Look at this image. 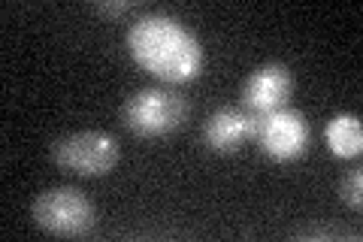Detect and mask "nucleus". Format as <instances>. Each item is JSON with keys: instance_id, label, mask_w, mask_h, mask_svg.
Returning a JSON list of instances; mask_svg holds the SVG:
<instances>
[{"instance_id": "6e6552de", "label": "nucleus", "mask_w": 363, "mask_h": 242, "mask_svg": "<svg viewBox=\"0 0 363 242\" xmlns=\"http://www.w3.org/2000/svg\"><path fill=\"white\" fill-rule=\"evenodd\" d=\"M324 140H327V148L342 158V160H351L363 152V128H360V119L354 112H339L327 121V131H324Z\"/></svg>"}, {"instance_id": "423d86ee", "label": "nucleus", "mask_w": 363, "mask_h": 242, "mask_svg": "<svg viewBox=\"0 0 363 242\" xmlns=\"http://www.w3.org/2000/svg\"><path fill=\"white\" fill-rule=\"evenodd\" d=\"M291 94H294V73L288 70V64L269 61L248 73V79L242 82L240 106L248 109L252 115H267V112L288 106Z\"/></svg>"}, {"instance_id": "9d476101", "label": "nucleus", "mask_w": 363, "mask_h": 242, "mask_svg": "<svg viewBox=\"0 0 363 242\" xmlns=\"http://www.w3.org/2000/svg\"><path fill=\"white\" fill-rule=\"evenodd\" d=\"M130 9H133L130 0H109V4H94V13L109 16V18H118L124 13H130Z\"/></svg>"}, {"instance_id": "39448f33", "label": "nucleus", "mask_w": 363, "mask_h": 242, "mask_svg": "<svg viewBox=\"0 0 363 242\" xmlns=\"http://www.w3.org/2000/svg\"><path fill=\"white\" fill-rule=\"evenodd\" d=\"M252 140L269 160H276V164H291V160H300L306 152H309L312 128H309V119H306L300 109L281 106L276 112L255 115Z\"/></svg>"}, {"instance_id": "f257e3e1", "label": "nucleus", "mask_w": 363, "mask_h": 242, "mask_svg": "<svg viewBox=\"0 0 363 242\" xmlns=\"http://www.w3.org/2000/svg\"><path fill=\"white\" fill-rule=\"evenodd\" d=\"M128 52L161 85L194 82L206 67V49L197 33L169 13H143L128 28Z\"/></svg>"}, {"instance_id": "0eeeda50", "label": "nucleus", "mask_w": 363, "mask_h": 242, "mask_svg": "<svg viewBox=\"0 0 363 242\" xmlns=\"http://www.w3.org/2000/svg\"><path fill=\"white\" fill-rule=\"evenodd\" d=\"M255 115L242 106H218L203 124V145L215 155H233L252 140Z\"/></svg>"}, {"instance_id": "7ed1b4c3", "label": "nucleus", "mask_w": 363, "mask_h": 242, "mask_svg": "<svg viewBox=\"0 0 363 242\" xmlns=\"http://www.w3.org/2000/svg\"><path fill=\"white\" fill-rule=\"evenodd\" d=\"M30 215L40 230H45L52 236H67V239L91 233V227L97 221L94 203L73 185H58V188L43 191L33 200Z\"/></svg>"}, {"instance_id": "f03ea898", "label": "nucleus", "mask_w": 363, "mask_h": 242, "mask_svg": "<svg viewBox=\"0 0 363 242\" xmlns=\"http://www.w3.org/2000/svg\"><path fill=\"white\" fill-rule=\"evenodd\" d=\"M188 119V100L169 85H149L140 88L124 100L121 124L143 140L176 133Z\"/></svg>"}, {"instance_id": "1a4fd4ad", "label": "nucleus", "mask_w": 363, "mask_h": 242, "mask_svg": "<svg viewBox=\"0 0 363 242\" xmlns=\"http://www.w3.org/2000/svg\"><path fill=\"white\" fill-rule=\"evenodd\" d=\"M360 191H363V172H360V170L345 172L342 182H339V194H342V203L348 206V209L360 212V206H363Z\"/></svg>"}, {"instance_id": "20e7f679", "label": "nucleus", "mask_w": 363, "mask_h": 242, "mask_svg": "<svg viewBox=\"0 0 363 242\" xmlns=\"http://www.w3.org/2000/svg\"><path fill=\"white\" fill-rule=\"evenodd\" d=\"M52 160L73 176L97 179L118 164V140L106 131H73L52 143Z\"/></svg>"}]
</instances>
